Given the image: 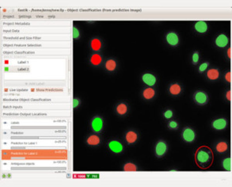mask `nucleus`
Here are the masks:
<instances>
[{
	"label": "nucleus",
	"instance_id": "obj_31",
	"mask_svg": "<svg viewBox=\"0 0 232 187\" xmlns=\"http://www.w3.org/2000/svg\"><path fill=\"white\" fill-rule=\"evenodd\" d=\"M78 105H79V101L77 99H74V108H76Z\"/></svg>",
	"mask_w": 232,
	"mask_h": 187
},
{
	"label": "nucleus",
	"instance_id": "obj_10",
	"mask_svg": "<svg viewBox=\"0 0 232 187\" xmlns=\"http://www.w3.org/2000/svg\"><path fill=\"white\" fill-rule=\"evenodd\" d=\"M195 29H196L198 33H200V34H204L206 33L207 30V24L206 22L204 21H198L195 23Z\"/></svg>",
	"mask_w": 232,
	"mask_h": 187
},
{
	"label": "nucleus",
	"instance_id": "obj_13",
	"mask_svg": "<svg viewBox=\"0 0 232 187\" xmlns=\"http://www.w3.org/2000/svg\"><path fill=\"white\" fill-rule=\"evenodd\" d=\"M125 139H126V141H128L129 143H133V142H135V141H136L137 139L136 133L134 132V131H129V132L126 134Z\"/></svg>",
	"mask_w": 232,
	"mask_h": 187
},
{
	"label": "nucleus",
	"instance_id": "obj_8",
	"mask_svg": "<svg viewBox=\"0 0 232 187\" xmlns=\"http://www.w3.org/2000/svg\"><path fill=\"white\" fill-rule=\"evenodd\" d=\"M166 149H167V147H166V145L165 142L160 141V142H158L156 146V153L158 156H162L166 153Z\"/></svg>",
	"mask_w": 232,
	"mask_h": 187
},
{
	"label": "nucleus",
	"instance_id": "obj_2",
	"mask_svg": "<svg viewBox=\"0 0 232 187\" xmlns=\"http://www.w3.org/2000/svg\"><path fill=\"white\" fill-rule=\"evenodd\" d=\"M195 132L193 131V129L190 128H186L183 130V139L184 141L186 142H193L195 139Z\"/></svg>",
	"mask_w": 232,
	"mask_h": 187
},
{
	"label": "nucleus",
	"instance_id": "obj_3",
	"mask_svg": "<svg viewBox=\"0 0 232 187\" xmlns=\"http://www.w3.org/2000/svg\"><path fill=\"white\" fill-rule=\"evenodd\" d=\"M215 44L218 47H221L224 48L229 44V39L226 35L224 34H221L217 36L215 40Z\"/></svg>",
	"mask_w": 232,
	"mask_h": 187
},
{
	"label": "nucleus",
	"instance_id": "obj_25",
	"mask_svg": "<svg viewBox=\"0 0 232 187\" xmlns=\"http://www.w3.org/2000/svg\"><path fill=\"white\" fill-rule=\"evenodd\" d=\"M207 67H208V63H204V64H202L200 66V67H199V70H200V72L205 71L207 70Z\"/></svg>",
	"mask_w": 232,
	"mask_h": 187
},
{
	"label": "nucleus",
	"instance_id": "obj_24",
	"mask_svg": "<svg viewBox=\"0 0 232 187\" xmlns=\"http://www.w3.org/2000/svg\"><path fill=\"white\" fill-rule=\"evenodd\" d=\"M199 59H200L199 54L197 52H195V53L193 54V56H192V60H193V64H197L199 61Z\"/></svg>",
	"mask_w": 232,
	"mask_h": 187
},
{
	"label": "nucleus",
	"instance_id": "obj_7",
	"mask_svg": "<svg viewBox=\"0 0 232 187\" xmlns=\"http://www.w3.org/2000/svg\"><path fill=\"white\" fill-rule=\"evenodd\" d=\"M212 126L216 130H223L227 126V121L224 118H219L214 121L212 123Z\"/></svg>",
	"mask_w": 232,
	"mask_h": 187
},
{
	"label": "nucleus",
	"instance_id": "obj_1",
	"mask_svg": "<svg viewBox=\"0 0 232 187\" xmlns=\"http://www.w3.org/2000/svg\"><path fill=\"white\" fill-rule=\"evenodd\" d=\"M214 161L213 151L207 146H201L195 153V162L201 169H207L211 166Z\"/></svg>",
	"mask_w": 232,
	"mask_h": 187
},
{
	"label": "nucleus",
	"instance_id": "obj_18",
	"mask_svg": "<svg viewBox=\"0 0 232 187\" xmlns=\"http://www.w3.org/2000/svg\"><path fill=\"white\" fill-rule=\"evenodd\" d=\"M105 67L108 70L112 71V70H114L115 69V67H116L115 61L113 60H108V61L106 62Z\"/></svg>",
	"mask_w": 232,
	"mask_h": 187
},
{
	"label": "nucleus",
	"instance_id": "obj_14",
	"mask_svg": "<svg viewBox=\"0 0 232 187\" xmlns=\"http://www.w3.org/2000/svg\"><path fill=\"white\" fill-rule=\"evenodd\" d=\"M216 150L220 153H223L227 150V144L224 141H221L216 146Z\"/></svg>",
	"mask_w": 232,
	"mask_h": 187
},
{
	"label": "nucleus",
	"instance_id": "obj_26",
	"mask_svg": "<svg viewBox=\"0 0 232 187\" xmlns=\"http://www.w3.org/2000/svg\"><path fill=\"white\" fill-rule=\"evenodd\" d=\"M164 116H165L166 118H172V116H173V111L170 110H168L166 111L165 113H164Z\"/></svg>",
	"mask_w": 232,
	"mask_h": 187
},
{
	"label": "nucleus",
	"instance_id": "obj_27",
	"mask_svg": "<svg viewBox=\"0 0 232 187\" xmlns=\"http://www.w3.org/2000/svg\"><path fill=\"white\" fill-rule=\"evenodd\" d=\"M79 35H80L79 31L77 30V28L74 27V28H73V36H74V38H77V37L79 36Z\"/></svg>",
	"mask_w": 232,
	"mask_h": 187
},
{
	"label": "nucleus",
	"instance_id": "obj_5",
	"mask_svg": "<svg viewBox=\"0 0 232 187\" xmlns=\"http://www.w3.org/2000/svg\"><path fill=\"white\" fill-rule=\"evenodd\" d=\"M91 127H92L93 130L96 132H99V131L103 128V121L100 118H95L91 121Z\"/></svg>",
	"mask_w": 232,
	"mask_h": 187
},
{
	"label": "nucleus",
	"instance_id": "obj_12",
	"mask_svg": "<svg viewBox=\"0 0 232 187\" xmlns=\"http://www.w3.org/2000/svg\"><path fill=\"white\" fill-rule=\"evenodd\" d=\"M207 77L211 80H217L219 77V71L217 69H211L207 71Z\"/></svg>",
	"mask_w": 232,
	"mask_h": 187
},
{
	"label": "nucleus",
	"instance_id": "obj_6",
	"mask_svg": "<svg viewBox=\"0 0 232 187\" xmlns=\"http://www.w3.org/2000/svg\"><path fill=\"white\" fill-rule=\"evenodd\" d=\"M108 147L115 153H120L123 150V146L119 141H111L108 144Z\"/></svg>",
	"mask_w": 232,
	"mask_h": 187
},
{
	"label": "nucleus",
	"instance_id": "obj_21",
	"mask_svg": "<svg viewBox=\"0 0 232 187\" xmlns=\"http://www.w3.org/2000/svg\"><path fill=\"white\" fill-rule=\"evenodd\" d=\"M91 61L94 65H98L101 62V57L98 54H94L92 57H91Z\"/></svg>",
	"mask_w": 232,
	"mask_h": 187
},
{
	"label": "nucleus",
	"instance_id": "obj_23",
	"mask_svg": "<svg viewBox=\"0 0 232 187\" xmlns=\"http://www.w3.org/2000/svg\"><path fill=\"white\" fill-rule=\"evenodd\" d=\"M124 170L127 171V172H131V171H136V166L132 163H127L125 166H124Z\"/></svg>",
	"mask_w": 232,
	"mask_h": 187
},
{
	"label": "nucleus",
	"instance_id": "obj_9",
	"mask_svg": "<svg viewBox=\"0 0 232 187\" xmlns=\"http://www.w3.org/2000/svg\"><path fill=\"white\" fill-rule=\"evenodd\" d=\"M142 80L145 84H146L147 85L149 86H153V85L156 84V77L153 76L151 74H145L143 76H142Z\"/></svg>",
	"mask_w": 232,
	"mask_h": 187
},
{
	"label": "nucleus",
	"instance_id": "obj_30",
	"mask_svg": "<svg viewBox=\"0 0 232 187\" xmlns=\"http://www.w3.org/2000/svg\"><path fill=\"white\" fill-rule=\"evenodd\" d=\"M226 97H227V99L228 101L231 100V90H229V91H228V92L227 93V95H226Z\"/></svg>",
	"mask_w": 232,
	"mask_h": 187
},
{
	"label": "nucleus",
	"instance_id": "obj_17",
	"mask_svg": "<svg viewBox=\"0 0 232 187\" xmlns=\"http://www.w3.org/2000/svg\"><path fill=\"white\" fill-rule=\"evenodd\" d=\"M100 142V139L97 135H91L88 139V143L91 145H96Z\"/></svg>",
	"mask_w": 232,
	"mask_h": 187
},
{
	"label": "nucleus",
	"instance_id": "obj_29",
	"mask_svg": "<svg viewBox=\"0 0 232 187\" xmlns=\"http://www.w3.org/2000/svg\"><path fill=\"white\" fill-rule=\"evenodd\" d=\"M169 125H170V128H177L178 125L176 121H170V124H169Z\"/></svg>",
	"mask_w": 232,
	"mask_h": 187
},
{
	"label": "nucleus",
	"instance_id": "obj_22",
	"mask_svg": "<svg viewBox=\"0 0 232 187\" xmlns=\"http://www.w3.org/2000/svg\"><path fill=\"white\" fill-rule=\"evenodd\" d=\"M117 111L119 115H125L127 111V106L125 104H120L117 107Z\"/></svg>",
	"mask_w": 232,
	"mask_h": 187
},
{
	"label": "nucleus",
	"instance_id": "obj_16",
	"mask_svg": "<svg viewBox=\"0 0 232 187\" xmlns=\"http://www.w3.org/2000/svg\"><path fill=\"white\" fill-rule=\"evenodd\" d=\"M155 91L152 88H147L143 91V96L146 99H151L154 97Z\"/></svg>",
	"mask_w": 232,
	"mask_h": 187
},
{
	"label": "nucleus",
	"instance_id": "obj_32",
	"mask_svg": "<svg viewBox=\"0 0 232 187\" xmlns=\"http://www.w3.org/2000/svg\"><path fill=\"white\" fill-rule=\"evenodd\" d=\"M227 54H228V56H229V58H231V49L229 48L228 51H227Z\"/></svg>",
	"mask_w": 232,
	"mask_h": 187
},
{
	"label": "nucleus",
	"instance_id": "obj_20",
	"mask_svg": "<svg viewBox=\"0 0 232 187\" xmlns=\"http://www.w3.org/2000/svg\"><path fill=\"white\" fill-rule=\"evenodd\" d=\"M101 46V44L99 40L98 39H95L91 41V47L94 50H100Z\"/></svg>",
	"mask_w": 232,
	"mask_h": 187
},
{
	"label": "nucleus",
	"instance_id": "obj_15",
	"mask_svg": "<svg viewBox=\"0 0 232 187\" xmlns=\"http://www.w3.org/2000/svg\"><path fill=\"white\" fill-rule=\"evenodd\" d=\"M170 91L173 95H179L181 91L180 86L177 84H174L171 85V87L170 88Z\"/></svg>",
	"mask_w": 232,
	"mask_h": 187
},
{
	"label": "nucleus",
	"instance_id": "obj_19",
	"mask_svg": "<svg viewBox=\"0 0 232 187\" xmlns=\"http://www.w3.org/2000/svg\"><path fill=\"white\" fill-rule=\"evenodd\" d=\"M223 167L225 170L231 171V158H227L223 161Z\"/></svg>",
	"mask_w": 232,
	"mask_h": 187
},
{
	"label": "nucleus",
	"instance_id": "obj_11",
	"mask_svg": "<svg viewBox=\"0 0 232 187\" xmlns=\"http://www.w3.org/2000/svg\"><path fill=\"white\" fill-rule=\"evenodd\" d=\"M166 40L168 44L172 46H176L179 43V37L175 33H170L166 36Z\"/></svg>",
	"mask_w": 232,
	"mask_h": 187
},
{
	"label": "nucleus",
	"instance_id": "obj_4",
	"mask_svg": "<svg viewBox=\"0 0 232 187\" xmlns=\"http://www.w3.org/2000/svg\"><path fill=\"white\" fill-rule=\"evenodd\" d=\"M194 100L199 105H204L207 101V95L203 91H198L194 95Z\"/></svg>",
	"mask_w": 232,
	"mask_h": 187
},
{
	"label": "nucleus",
	"instance_id": "obj_28",
	"mask_svg": "<svg viewBox=\"0 0 232 187\" xmlns=\"http://www.w3.org/2000/svg\"><path fill=\"white\" fill-rule=\"evenodd\" d=\"M225 80L228 81V82H231V72H228L225 75Z\"/></svg>",
	"mask_w": 232,
	"mask_h": 187
}]
</instances>
